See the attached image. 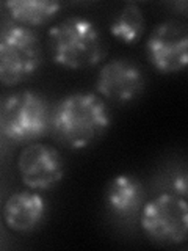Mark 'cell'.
Returning <instances> with one entry per match:
<instances>
[{"instance_id": "obj_1", "label": "cell", "mask_w": 188, "mask_h": 251, "mask_svg": "<svg viewBox=\"0 0 188 251\" xmlns=\"http://www.w3.org/2000/svg\"><path fill=\"white\" fill-rule=\"evenodd\" d=\"M108 107L94 93H72L55 107L50 126L61 145L69 149L91 146L110 127Z\"/></svg>"}, {"instance_id": "obj_7", "label": "cell", "mask_w": 188, "mask_h": 251, "mask_svg": "<svg viewBox=\"0 0 188 251\" xmlns=\"http://www.w3.org/2000/svg\"><path fill=\"white\" fill-rule=\"evenodd\" d=\"M18 171L24 185L30 190L41 192L55 187L63 179L65 163L53 146L33 141L19 152Z\"/></svg>"}, {"instance_id": "obj_10", "label": "cell", "mask_w": 188, "mask_h": 251, "mask_svg": "<svg viewBox=\"0 0 188 251\" xmlns=\"http://www.w3.org/2000/svg\"><path fill=\"white\" fill-rule=\"evenodd\" d=\"M144 201V190L141 182L130 175H118L107 185L105 202L113 214L130 217Z\"/></svg>"}, {"instance_id": "obj_12", "label": "cell", "mask_w": 188, "mask_h": 251, "mask_svg": "<svg viewBox=\"0 0 188 251\" xmlns=\"http://www.w3.org/2000/svg\"><path fill=\"white\" fill-rule=\"evenodd\" d=\"M146 30V19L143 10L133 2H129L122 6L119 14L110 24V33L118 41L124 44H135Z\"/></svg>"}, {"instance_id": "obj_4", "label": "cell", "mask_w": 188, "mask_h": 251, "mask_svg": "<svg viewBox=\"0 0 188 251\" xmlns=\"http://www.w3.org/2000/svg\"><path fill=\"white\" fill-rule=\"evenodd\" d=\"M41 60V44L28 27L10 25L0 30V83H22L36 73Z\"/></svg>"}, {"instance_id": "obj_13", "label": "cell", "mask_w": 188, "mask_h": 251, "mask_svg": "<svg viewBox=\"0 0 188 251\" xmlns=\"http://www.w3.org/2000/svg\"><path fill=\"white\" fill-rule=\"evenodd\" d=\"M174 192H176V195L182 196V198H185V196H187V177L184 175H180V176L176 177Z\"/></svg>"}, {"instance_id": "obj_8", "label": "cell", "mask_w": 188, "mask_h": 251, "mask_svg": "<svg viewBox=\"0 0 188 251\" xmlns=\"http://www.w3.org/2000/svg\"><path fill=\"white\" fill-rule=\"evenodd\" d=\"M144 88V75L132 61L115 58L100 68L96 90L102 98L116 102H130Z\"/></svg>"}, {"instance_id": "obj_2", "label": "cell", "mask_w": 188, "mask_h": 251, "mask_svg": "<svg viewBox=\"0 0 188 251\" xmlns=\"http://www.w3.org/2000/svg\"><path fill=\"white\" fill-rule=\"evenodd\" d=\"M53 61L66 69L96 66L105 55L96 24L82 16L63 19L47 31Z\"/></svg>"}, {"instance_id": "obj_6", "label": "cell", "mask_w": 188, "mask_h": 251, "mask_svg": "<svg viewBox=\"0 0 188 251\" xmlns=\"http://www.w3.org/2000/svg\"><path fill=\"white\" fill-rule=\"evenodd\" d=\"M147 58L163 74L179 73L188 65V28L179 19L159 24L146 43Z\"/></svg>"}, {"instance_id": "obj_5", "label": "cell", "mask_w": 188, "mask_h": 251, "mask_svg": "<svg viewBox=\"0 0 188 251\" xmlns=\"http://www.w3.org/2000/svg\"><path fill=\"white\" fill-rule=\"evenodd\" d=\"M140 225L152 242L160 245H180L188 235V206L182 196L162 193L141 209Z\"/></svg>"}, {"instance_id": "obj_3", "label": "cell", "mask_w": 188, "mask_h": 251, "mask_svg": "<svg viewBox=\"0 0 188 251\" xmlns=\"http://www.w3.org/2000/svg\"><path fill=\"white\" fill-rule=\"evenodd\" d=\"M50 110L35 91H18L0 98V132L18 143H33L50 129Z\"/></svg>"}, {"instance_id": "obj_11", "label": "cell", "mask_w": 188, "mask_h": 251, "mask_svg": "<svg viewBox=\"0 0 188 251\" xmlns=\"http://www.w3.org/2000/svg\"><path fill=\"white\" fill-rule=\"evenodd\" d=\"M5 5L11 18L24 27L44 25L61 10V3L46 0H8Z\"/></svg>"}, {"instance_id": "obj_9", "label": "cell", "mask_w": 188, "mask_h": 251, "mask_svg": "<svg viewBox=\"0 0 188 251\" xmlns=\"http://www.w3.org/2000/svg\"><path fill=\"white\" fill-rule=\"evenodd\" d=\"M46 201L38 192H16L6 198L2 217L8 229L14 232H31L46 217Z\"/></svg>"}]
</instances>
